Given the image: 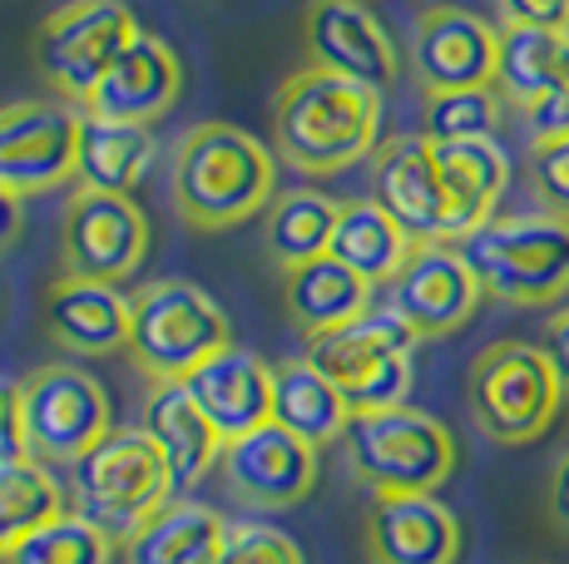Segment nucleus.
<instances>
[{
	"instance_id": "obj_1",
	"label": "nucleus",
	"mask_w": 569,
	"mask_h": 564,
	"mask_svg": "<svg viewBox=\"0 0 569 564\" xmlns=\"http://www.w3.org/2000/svg\"><path fill=\"white\" fill-rule=\"evenodd\" d=\"M381 94L367 84L332 74L322 64H302L278 84L272 100V149L288 169L327 179L377 154Z\"/></svg>"
},
{
	"instance_id": "obj_2",
	"label": "nucleus",
	"mask_w": 569,
	"mask_h": 564,
	"mask_svg": "<svg viewBox=\"0 0 569 564\" xmlns=\"http://www.w3.org/2000/svg\"><path fill=\"white\" fill-rule=\"evenodd\" d=\"M169 193L189 228L223 233V228L248 223L253 213H268V203L278 199V159L248 129L203 119L183 129L173 144Z\"/></svg>"
},
{
	"instance_id": "obj_3",
	"label": "nucleus",
	"mask_w": 569,
	"mask_h": 564,
	"mask_svg": "<svg viewBox=\"0 0 569 564\" xmlns=\"http://www.w3.org/2000/svg\"><path fill=\"white\" fill-rule=\"evenodd\" d=\"M179 491L169 461L139 426H114L94 451L70 465V510L100 525L114 545H124L154 510Z\"/></svg>"
},
{
	"instance_id": "obj_4",
	"label": "nucleus",
	"mask_w": 569,
	"mask_h": 564,
	"mask_svg": "<svg viewBox=\"0 0 569 564\" xmlns=\"http://www.w3.org/2000/svg\"><path fill=\"white\" fill-rule=\"evenodd\" d=\"M486 298L510 308H550L569 292V219L560 213H496L461 238Z\"/></svg>"
},
{
	"instance_id": "obj_5",
	"label": "nucleus",
	"mask_w": 569,
	"mask_h": 564,
	"mask_svg": "<svg viewBox=\"0 0 569 564\" xmlns=\"http://www.w3.org/2000/svg\"><path fill=\"white\" fill-rule=\"evenodd\" d=\"M342 441L347 465L371 495H436L456 465L451 431L407 401L387 411H357Z\"/></svg>"
},
{
	"instance_id": "obj_6",
	"label": "nucleus",
	"mask_w": 569,
	"mask_h": 564,
	"mask_svg": "<svg viewBox=\"0 0 569 564\" xmlns=\"http://www.w3.org/2000/svg\"><path fill=\"white\" fill-rule=\"evenodd\" d=\"M228 312L189 278H159L134 292L129 318V362L149 382H183L199 362L228 346Z\"/></svg>"
},
{
	"instance_id": "obj_7",
	"label": "nucleus",
	"mask_w": 569,
	"mask_h": 564,
	"mask_svg": "<svg viewBox=\"0 0 569 564\" xmlns=\"http://www.w3.org/2000/svg\"><path fill=\"white\" fill-rule=\"evenodd\" d=\"M466 401L476 426L500 446L540 441L565 406V386L555 376L545 346L530 342H490L470 362Z\"/></svg>"
},
{
	"instance_id": "obj_8",
	"label": "nucleus",
	"mask_w": 569,
	"mask_h": 564,
	"mask_svg": "<svg viewBox=\"0 0 569 564\" xmlns=\"http://www.w3.org/2000/svg\"><path fill=\"white\" fill-rule=\"evenodd\" d=\"M134 36L139 20L124 0H70L40 20L30 56H36L46 90L64 94L70 104H84Z\"/></svg>"
},
{
	"instance_id": "obj_9",
	"label": "nucleus",
	"mask_w": 569,
	"mask_h": 564,
	"mask_svg": "<svg viewBox=\"0 0 569 564\" xmlns=\"http://www.w3.org/2000/svg\"><path fill=\"white\" fill-rule=\"evenodd\" d=\"M20 386L30 455L46 465H74L84 451H94L114 431V401L104 382L74 362H46Z\"/></svg>"
},
{
	"instance_id": "obj_10",
	"label": "nucleus",
	"mask_w": 569,
	"mask_h": 564,
	"mask_svg": "<svg viewBox=\"0 0 569 564\" xmlns=\"http://www.w3.org/2000/svg\"><path fill=\"white\" fill-rule=\"evenodd\" d=\"M149 258V219L129 193L74 189L60 219V263L74 278L124 282Z\"/></svg>"
},
{
	"instance_id": "obj_11",
	"label": "nucleus",
	"mask_w": 569,
	"mask_h": 564,
	"mask_svg": "<svg viewBox=\"0 0 569 564\" xmlns=\"http://www.w3.org/2000/svg\"><path fill=\"white\" fill-rule=\"evenodd\" d=\"M480 288L476 268L466 263L461 243H416L397 278L387 282V308L416 332V338H451L476 318Z\"/></svg>"
},
{
	"instance_id": "obj_12",
	"label": "nucleus",
	"mask_w": 569,
	"mask_h": 564,
	"mask_svg": "<svg viewBox=\"0 0 569 564\" xmlns=\"http://www.w3.org/2000/svg\"><path fill=\"white\" fill-rule=\"evenodd\" d=\"M74 144H80V110L60 100H20L0 110V189L50 193L74 179Z\"/></svg>"
},
{
	"instance_id": "obj_13",
	"label": "nucleus",
	"mask_w": 569,
	"mask_h": 564,
	"mask_svg": "<svg viewBox=\"0 0 569 564\" xmlns=\"http://www.w3.org/2000/svg\"><path fill=\"white\" fill-rule=\"evenodd\" d=\"M218 465H223L228 495L248 510H268V515L302 505L317 485V446L292 436L278 421L228 441Z\"/></svg>"
},
{
	"instance_id": "obj_14",
	"label": "nucleus",
	"mask_w": 569,
	"mask_h": 564,
	"mask_svg": "<svg viewBox=\"0 0 569 564\" xmlns=\"http://www.w3.org/2000/svg\"><path fill=\"white\" fill-rule=\"evenodd\" d=\"M302 40H308V64L347 74L377 94H387L401 74L397 46L367 0H308Z\"/></svg>"
},
{
	"instance_id": "obj_15",
	"label": "nucleus",
	"mask_w": 569,
	"mask_h": 564,
	"mask_svg": "<svg viewBox=\"0 0 569 564\" xmlns=\"http://www.w3.org/2000/svg\"><path fill=\"white\" fill-rule=\"evenodd\" d=\"M371 183H377V203L416 243H451V203H446L441 164L426 134H397L377 144Z\"/></svg>"
},
{
	"instance_id": "obj_16",
	"label": "nucleus",
	"mask_w": 569,
	"mask_h": 564,
	"mask_svg": "<svg viewBox=\"0 0 569 564\" xmlns=\"http://www.w3.org/2000/svg\"><path fill=\"white\" fill-rule=\"evenodd\" d=\"M500 30L461 6H431L416 16L411 64L421 90H480L496 84Z\"/></svg>"
},
{
	"instance_id": "obj_17",
	"label": "nucleus",
	"mask_w": 569,
	"mask_h": 564,
	"mask_svg": "<svg viewBox=\"0 0 569 564\" xmlns=\"http://www.w3.org/2000/svg\"><path fill=\"white\" fill-rule=\"evenodd\" d=\"M129 318H134V298H124L119 282L100 278L60 273L40 298V322L50 342L70 356H109L129 346Z\"/></svg>"
},
{
	"instance_id": "obj_18",
	"label": "nucleus",
	"mask_w": 569,
	"mask_h": 564,
	"mask_svg": "<svg viewBox=\"0 0 569 564\" xmlns=\"http://www.w3.org/2000/svg\"><path fill=\"white\" fill-rule=\"evenodd\" d=\"M183 386L199 401L203 416L213 421L223 446L272 421V366L248 346H218L208 362L183 376Z\"/></svg>"
},
{
	"instance_id": "obj_19",
	"label": "nucleus",
	"mask_w": 569,
	"mask_h": 564,
	"mask_svg": "<svg viewBox=\"0 0 569 564\" xmlns=\"http://www.w3.org/2000/svg\"><path fill=\"white\" fill-rule=\"evenodd\" d=\"M179 90H183V64L173 56V46L139 30L80 110L100 119H124V124H154V119L173 110Z\"/></svg>"
},
{
	"instance_id": "obj_20",
	"label": "nucleus",
	"mask_w": 569,
	"mask_h": 564,
	"mask_svg": "<svg viewBox=\"0 0 569 564\" xmlns=\"http://www.w3.org/2000/svg\"><path fill=\"white\" fill-rule=\"evenodd\" d=\"M362 535L371 564H456L461 555V520L436 495H377Z\"/></svg>"
},
{
	"instance_id": "obj_21",
	"label": "nucleus",
	"mask_w": 569,
	"mask_h": 564,
	"mask_svg": "<svg viewBox=\"0 0 569 564\" xmlns=\"http://www.w3.org/2000/svg\"><path fill=\"white\" fill-rule=\"evenodd\" d=\"M139 431L163 451L173 481L189 491L199 485L223 455V436L213 431V421L199 411V401L189 396L183 382H149L144 411H139Z\"/></svg>"
},
{
	"instance_id": "obj_22",
	"label": "nucleus",
	"mask_w": 569,
	"mask_h": 564,
	"mask_svg": "<svg viewBox=\"0 0 569 564\" xmlns=\"http://www.w3.org/2000/svg\"><path fill=\"white\" fill-rule=\"evenodd\" d=\"M282 308L302 338H317V332L347 328L352 318H362L371 308V282L357 268H347L342 258L322 253L282 273Z\"/></svg>"
},
{
	"instance_id": "obj_23",
	"label": "nucleus",
	"mask_w": 569,
	"mask_h": 564,
	"mask_svg": "<svg viewBox=\"0 0 569 564\" xmlns=\"http://www.w3.org/2000/svg\"><path fill=\"white\" fill-rule=\"evenodd\" d=\"M441 164L446 203H451V243L496 219L510 189V154L496 139H466V144H431Z\"/></svg>"
},
{
	"instance_id": "obj_24",
	"label": "nucleus",
	"mask_w": 569,
	"mask_h": 564,
	"mask_svg": "<svg viewBox=\"0 0 569 564\" xmlns=\"http://www.w3.org/2000/svg\"><path fill=\"white\" fill-rule=\"evenodd\" d=\"M154 124H124L80 110V144H74V183L94 193H134L154 164Z\"/></svg>"
},
{
	"instance_id": "obj_25",
	"label": "nucleus",
	"mask_w": 569,
	"mask_h": 564,
	"mask_svg": "<svg viewBox=\"0 0 569 564\" xmlns=\"http://www.w3.org/2000/svg\"><path fill=\"white\" fill-rule=\"evenodd\" d=\"M272 421L322 451V446H332V441L347 436L352 406H347V396L337 392L332 376L317 372L308 356H292V362L272 366Z\"/></svg>"
},
{
	"instance_id": "obj_26",
	"label": "nucleus",
	"mask_w": 569,
	"mask_h": 564,
	"mask_svg": "<svg viewBox=\"0 0 569 564\" xmlns=\"http://www.w3.org/2000/svg\"><path fill=\"white\" fill-rule=\"evenodd\" d=\"M416 342L421 338H416L391 308H367L362 318H352L347 328L308 338V362L322 376H332L337 386H347L352 376H362L367 366L387 362V356H411Z\"/></svg>"
},
{
	"instance_id": "obj_27",
	"label": "nucleus",
	"mask_w": 569,
	"mask_h": 564,
	"mask_svg": "<svg viewBox=\"0 0 569 564\" xmlns=\"http://www.w3.org/2000/svg\"><path fill=\"white\" fill-rule=\"evenodd\" d=\"M411 248H416V238L391 219L377 199L337 203V228H332V248H327V253L342 258L347 268H357L371 288L397 278V268L407 263Z\"/></svg>"
},
{
	"instance_id": "obj_28",
	"label": "nucleus",
	"mask_w": 569,
	"mask_h": 564,
	"mask_svg": "<svg viewBox=\"0 0 569 564\" xmlns=\"http://www.w3.org/2000/svg\"><path fill=\"white\" fill-rule=\"evenodd\" d=\"M228 520L199 501H169L124 540L129 564H193L213 555Z\"/></svg>"
},
{
	"instance_id": "obj_29",
	"label": "nucleus",
	"mask_w": 569,
	"mask_h": 564,
	"mask_svg": "<svg viewBox=\"0 0 569 564\" xmlns=\"http://www.w3.org/2000/svg\"><path fill=\"white\" fill-rule=\"evenodd\" d=\"M332 228H337V199L317 189H288L268 203V219H262V248H268L272 268H298L312 263L332 248Z\"/></svg>"
},
{
	"instance_id": "obj_30",
	"label": "nucleus",
	"mask_w": 569,
	"mask_h": 564,
	"mask_svg": "<svg viewBox=\"0 0 569 564\" xmlns=\"http://www.w3.org/2000/svg\"><path fill=\"white\" fill-rule=\"evenodd\" d=\"M569 36L560 30H540V26H506L500 30V50H496V90L506 104H516L525 114L550 80L560 74Z\"/></svg>"
},
{
	"instance_id": "obj_31",
	"label": "nucleus",
	"mask_w": 569,
	"mask_h": 564,
	"mask_svg": "<svg viewBox=\"0 0 569 564\" xmlns=\"http://www.w3.org/2000/svg\"><path fill=\"white\" fill-rule=\"evenodd\" d=\"M60 510H70V495L46 461H6L0 465V555Z\"/></svg>"
},
{
	"instance_id": "obj_32",
	"label": "nucleus",
	"mask_w": 569,
	"mask_h": 564,
	"mask_svg": "<svg viewBox=\"0 0 569 564\" xmlns=\"http://www.w3.org/2000/svg\"><path fill=\"white\" fill-rule=\"evenodd\" d=\"M114 540L100 525H90L74 510H60L54 520L36 525L20 545H10L0 564H114Z\"/></svg>"
},
{
	"instance_id": "obj_33",
	"label": "nucleus",
	"mask_w": 569,
	"mask_h": 564,
	"mask_svg": "<svg viewBox=\"0 0 569 564\" xmlns=\"http://www.w3.org/2000/svg\"><path fill=\"white\" fill-rule=\"evenodd\" d=\"M506 100L496 84L480 90H426L421 104V134L431 144H466V139H496Z\"/></svg>"
},
{
	"instance_id": "obj_34",
	"label": "nucleus",
	"mask_w": 569,
	"mask_h": 564,
	"mask_svg": "<svg viewBox=\"0 0 569 564\" xmlns=\"http://www.w3.org/2000/svg\"><path fill=\"white\" fill-rule=\"evenodd\" d=\"M218 564H302V550L268 520H233L218 540Z\"/></svg>"
},
{
	"instance_id": "obj_35",
	"label": "nucleus",
	"mask_w": 569,
	"mask_h": 564,
	"mask_svg": "<svg viewBox=\"0 0 569 564\" xmlns=\"http://www.w3.org/2000/svg\"><path fill=\"white\" fill-rule=\"evenodd\" d=\"M347 396V406L357 411H387V406H401L411 392V356H387V362L367 366L362 376H352L347 386H337Z\"/></svg>"
},
{
	"instance_id": "obj_36",
	"label": "nucleus",
	"mask_w": 569,
	"mask_h": 564,
	"mask_svg": "<svg viewBox=\"0 0 569 564\" xmlns=\"http://www.w3.org/2000/svg\"><path fill=\"white\" fill-rule=\"evenodd\" d=\"M530 183L545 213L569 219V134L560 139H535L530 144Z\"/></svg>"
},
{
	"instance_id": "obj_37",
	"label": "nucleus",
	"mask_w": 569,
	"mask_h": 564,
	"mask_svg": "<svg viewBox=\"0 0 569 564\" xmlns=\"http://www.w3.org/2000/svg\"><path fill=\"white\" fill-rule=\"evenodd\" d=\"M530 139H560L569 134V46H565V60H560V74L550 80V90L520 114Z\"/></svg>"
},
{
	"instance_id": "obj_38",
	"label": "nucleus",
	"mask_w": 569,
	"mask_h": 564,
	"mask_svg": "<svg viewBox=\"0 0 569 564\" xmlns=\"http://www.w3.org/2000/svg\"><path fill=\"white\" fill-rule=\"evenodd\" d=\"M6 461H36V455H30V431H26V411H20L16 382H0V465Z\"/></svg>"
},
{
	"instance_id": "obj_39",
	"label": "nucleus",
	"mask_w": 569,
	"mask_h": 564,
	"mask_svg": "<svg viewBox=\"0 0 569 564\" xmlns=\"http://www.w3.org/2000/svg\"><path fill=\"white\" fill-rule=\"evenodd\" d=\"M506 26H540L569 36V0H500Z\"/></svg>"
},
{
	"instance_id": "obj_40",
	"label": "nucleus",
	"mask_w": 569,
	"mask_h": 564,
	"mask_svg": "<svg viewBox=\"0 0 569 564\" xmlns=\"http://www.w3.org/2000/svg\"><path fill=\"white\" fill-rule=\"evenodd\" d=\"M545 356H550L555 376H560L565 396H569V308H560L550 318V328H545Z\"/></svg>"
},
{
	"instance_id": "obj_41",
	"label": "nucleus",
	"mask_w": 569,
	"mask_h": 564,
	"mask_svg": "<svg viewBox=\"0 0 569 564\" xmlns=\"http://www.w3.org/2000/svg\"><path fill=\"white\" fill-rule=\"evenodd\" d=\"M20 228H26V199L10 193V189H0V253L20 238Z\"/></svg>"
},
{
	"instance_id": "obj_42",
	"label": "nucleus",
	"mask_w": 569,
	"mask_h": 564,
	"mask_svg": "<svg viewBox=\"0 0 569 564\" xmlns=\"http://www.w3.org/2000/svg\"><path fill=\"white\" fill-rule=\"evenodd\" d=\"M550 501H555V520L569 530V451L560 455V465H555V481H550Z\"/></svg>"
},
{
	"instance_id": "obj_43",
	"label": "nucleus",
	"mask_w": 569,
	"mask_h": 564,
	"mask_svg": "<svg viewBox=\"0 0 569 564\" xmlns=\"http://www.w3.org/2000/svg\"><path fill=\"white\" fill-rule=\"evenodd\" d=\"M193 564H218V550H213V555H203V560H193Z\"/></svg>"
}]
</instances>
